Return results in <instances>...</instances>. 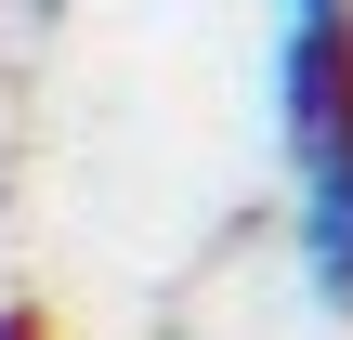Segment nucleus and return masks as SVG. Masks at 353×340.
Here are the masks:
<instances>
[{"label":"nucleus","instance_id":"obj_1","mask_svg":"<svg viewBox=\"0 0 353 340\" xmlns=\"http://www.w3.org/2000/svg\"><path fill=\"white\" fill-rule=\"evenodd\" d=\"M275 144L314 301L353 314V0H288L275 26Z\"/></svg>","mask_w":353,"mask_h":340},{"label":"nucleus","instance_id":"obj_2","mask_svg":"<svg viewBox=\"0 0 353 340\" xmlns=\"http://www.w3.org/2000/svg\"><path fill=\"white\" fill-rule=\"evenodd\" d=\"M0 340H39V314H26V301H0Z\"/></svg>","mask_w":353,"mask_h":340},{"label":"nucleus","instance_id":"obj_3","mask_svg":"<svg viewBox=\"0 0 353 340\" xmlns=\"http://www.w3.org/2000/svg\"><path fill=\"white\" fill-rule=\"evenodd\" d=\"M39 13H52V0H39Z\"/></svg>","mask_w":353,"mask_h":340}]
</instances>
